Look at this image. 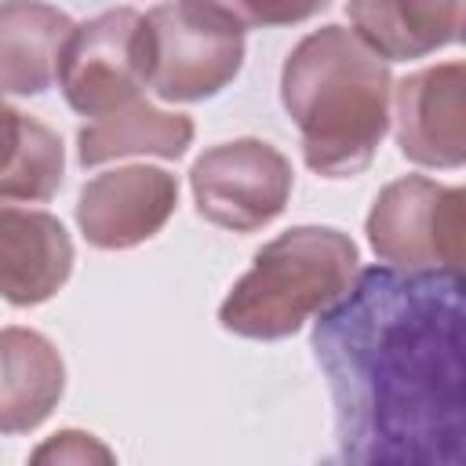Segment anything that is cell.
Instances as JSON below:
<instances>
[{
  "mask_svg": "<svg viewBox=\"0 0 466 466\" xmlns=\"http://www.w3.org/2000/svg\"><path fill=\"white\" fill-rule=\"evenodd\" d=\"M390 62L353 29L320 25L280 69V102L299 127L302 160L324 178L360 175L390 131Z\"/></svg>",
  "mask_w": 466,
  "mask_h": 466,
  "instance_id": "obj_2",
  "label": "cell"
},
{
  "mask_svg": "<svg viewBox=\"0 0 466 466\" xmlns=\"http://www.w3.org/2000/svg\"><path fill=\"white\" fill-rule=\"evenodd\" d=\"M211 18L233 29H273V25H299L320 15L331 0H186Z\"/></svg>",
  "mask_w": 466,
  "mask_h": 466,
  "instance_id": "obj_16",
  "label": "cell"
},
{
  "mask_svg": "<svg viewBox=\"0 0 466 466\" xmlns=\"http://www.w3.org/2000/svg\"><path fill=\"white\" fill-rule=\"evenodd\" d=\"M66 393V364L33 328H0V433H33Z\"/></svg>",
  "mask_w": 466,
  "mask_h": 466,
  "instance_id": "obj_11",
  "label": "cell"
},
{
  "mask_svg": "<svg viewBox=\"0 0 466 466\" xmlns=\"http://www.w3.org/2000/svg\"><path fill=\"white\" fill-rule=\"evenodd\" d=\"M364 229L371 251L393 269L462 273L466 189L404 175L375 197Z\"/></svg>",
  "mask_w": 466,
  "mask_h": 466,
  "instance_id": "obj_4",
  "label": "cell"
},
{
  "mask_svg": "<svg viewBox=\"0 0 466 466\" xmlns=\"http://www.w3.org/2000/svg\"><path fill=\"white\" fill-rule=\"evenodd\" d=\"M178 204L175 175L146 164L102 171L84 182L76 200V226L98 251H127L157 237Z\"/></svg>",
  "mask_w": 466,
  "mask_h": 466,
  "instance_id": "obj_8",
  "label": "cell"
},
{
  "mask_svg": "<svg viewBox=\"0 0 466 466\" xmlns=\"http://www.w3.org/2000/svg\"><path fill=\"white\" fill-rule=\"evenodd\" d=\"M360 251L335 226H295L251 258L218 306V324L240 339L277 342L328 309L357 277Z\"/></svg>",
  "mask_w": 466,
  "mask_h": 466,
  "instance_id": "obj_3",
  "label": "cell"
},
{
  "mask_svg": "<svg viewBox=\"0 0 466 466\" xmlns=\"http://www.w3.org/2000/svg\"><path fill=\"white\" fill-rule=\"evenodd\" d=\"M466 0H350L353 33L386 62L426 58L459 44Z\"/></svg>",
  "mask_w": 466,
  "mask_h": 466,
  "instance_id": "obj_12",
  "label": "cell"
},
{
  "mask_svg": "<svg viewBox=\"0 0 466 466\" xmlns=\"http://www.w3.org/2000/svg\"><path fill=\"white\" fill-rule=\"evenodd\" d=\"M66 175L62 138L0 95V200H51Z\"/></svg>",
  "mask_w": 466,
  "mask_h": 466,
  "instance_id": "obj_15",
  "label": "cell"
},
{
  "mask_svg": "<svg viewBox=\"0 0 466 466\" xmlns=\"http://www.w3.org/2000/svg\"><path fill=\"white\" fill-rule=\"evenodd\" d=\"M317 317L313 353L335 404L339 455L379 466H462V273L357 269Z\"/></svg>",
  "mask_w": 466,
  "mask_h": 466,
  "instance_id": "obj_1",
  "label": "cell"
},
{
  "mask_svg": "<svg viewBox=\"0 0 466 466\" xmlns=\"http://www.w3.org/2000/svg\"><path fill=\"white\" fill-rule=\"evenodd\" d=\"M193 142V120L135 98L106 116H95L76 135V157L84 167H98L120 157H160L178 160Z\"/></svg>",
  "mask_w": 466,
  "mask_h": 466,
  "instance_id": "obj_14",
  "label": "cell"
},
{
  "mask_svg": "<svg viewBox=\"0 0 466 466\" xmlns=\"http://www.w3.org/2000/svg\"><path fill=\"white\" fill-rule=\"evenodd\" d=\"M397 146L419 167H462L466 164V66L437 62L408 73L393 95Z\"/></svg>",
  "mask_w": 466,
  "mask_h": 466,
  "instance_id": "obj_9",
  "label": "cell"
},
{
  "mask_svg": "<svg viewBox=\"0 0 466 466\" xmlns=\"http://www.w3.org/2000/svg\"><path fill=\"white\" fill-rule=\"evenodd\" d=\"M55 80L91 120L135 102L146 87V18L135 7H113L73 25Z\"/></svg>",
  "mask_w": 466,
  "mask_h": 466,
  "instance_id": "obj_6",
  "label": "cell"
},
{
  "mask_svg": "<svg viewBox=\"0 0 466 466\" xmlns=\"http://www.w3.org/2000/svg\"><path fill=\"white\" fill-rule=\"evenodd\" d=\"M33 462H113V451L84 430H62L33 451Z\"/></svg>",
  "mask_w": 466,
  "mask_h": 466,
  "instance_id": "obj_17",
  "label": "cell"
},
{
  "mask_svg": "<svg viewBox=\"0 0 466 466\" xmlns=\"http://www.w3.org/2000/svg\"><path fill=\"white\" fill-rule=\"evenodd\" d=\"M146 18V87L164 102L215 98L244 66V33L208 11L171 0Z\"/></svg>",
  "mask_w": 466,
  "mask_h": 466,
  "instance_id": "obj_5",
  "label": "cell"
},
{
  "mask_svg": "<svg viewBox=\"0 0 466 466\" xmlns=\"http://www.w3.org/2000/svg\"><path fill=\"white\" fill-rule=\"evenodd\" d=\"M73 18L44 0H0V95H44Z\"/></svg>",
  "mask_w": 466,
  "mask_h": 466,
  "instance_id": "obj_13",
  "label": "cell"
},
{
  "mask_svg": "<svg viewBox=\"0 0 466 466\" xmlns=\"http://www.w3.org/2000/svg\"><path fill=\"white\" fill-rule=\"evenodd\" d=\"M73 273V240L66 226L40 208L0 204V299L40 306L66 288Z\"/></svg>",
  "mask_w": 466,
  "mask_h": 466,
  "instance_id": "obj_10",
  "label": "cell"
},
{
  "mask_svg": "<svg viewBox=\"0 0 466 466\" xmlns=\"http://www.w3.org/2000/svg\"><path fill=\"white\" fill-rule=\"evenodd\" d=\"M189 186L197 211L211 226L255 233L288 208L295 175L277 146L262 138H233L193 160Z\"/></svg>",
  "mask_w": 466,
  "mask_h": 466,
  "instance_id": "obj_7",
  "label": "cell"
}]
</instances>
